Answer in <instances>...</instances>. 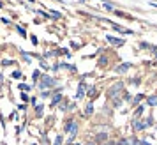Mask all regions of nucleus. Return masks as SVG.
Instances as JSON below:
<instances>
[{
    "instance_id": "4",
    "label": "nucleus",
    "mask_w": 157,
    "mask_h": 145,
    "mask_svg": "<svg viewBox=\"0 0 157 145\" xmlns=\"http://www.w3.org/2000/svg\"><path fill=\"white\" fill-rule=\"evenodd\" d=\"M120 88H122V85H120V83H117V85H115V88H111V90H109V94H111V96L117 94V90H120Z\"/></svg>"
},
{
    "instance_id": "12",
    "label": "nucleus",
    "mask_w": 157,
    "mask_h": 145,
    "mask_svg": "<svg viewBox=\"0 0 157 145\" xmlns=\"http://www.w3.org/2000/svg\"><path fill=\"white\" fill-rule=\"evenodd\" d=\"M102 145H108V143H102Z\"/></svg>"
},
{
    "instance_id": "11",
    "label": "nucleus",
    "mask_w": 157,
    "mask_h": 145,
    "mask_svg": "<svg viewBox=\"0 0 157 145\" xmlns=\"http://www.w3.org/2000/svg\"><path fill=\"white\" fill-rule=\"evenodd\" d=\"M74 145H79V143H74Z\"/></svg>"
},
{
    "instance_id": "2",
    "label": "nucleus",
    "mask_w": 157,
    "mask_h": 145,
    "mask_svg": "<svg viewBox=\"0 0 157 145\" xmlns=\"http://www.w3.org/2000/svg\"><path fill=\"white\" fill-rule=\"evenodd\" d=\"M108 41H109V43H113L115 46H122V44H124L122 39H117V37H111V36H108Z\"/></svg>"
},
{
    "instance_id": "7",
    "label": "nucleus",
    "mask_w": 157,
    "mask_h": 145,
    "mask_svg": "<svg viewBox=\"0 0 157 145\" xmlns=\"http://www.w3.org/2000/svg\"><path fill=\"white\" fill-rule=\"evenodd\" d=\"M148 104H157V99H155V97H150V99H148Z\"/></svg>"
},
{
    "instance_id": "9",
    "label": "nucleus",
    "mask_w": 157,
    "mask_h": 145,
    "mask_svg": "<svg viewBox=\"0 0 157 145\" xmlns=\"http://www.w3.org/2000/svg\"><path fill=\"white\" fill-rule=\"evenodd\" d=\"M92 104H88V108H86V113H88V115H90V113H92Z\"/></svg>"
},
{
    "instance_id": "8",
    "label": "nucleus",
    "mask_w": 157,
    "mask_h": 145,
    "mask_svg": "<svg viewBox=\"0 0 157 145\" xmlns=\"http://www.w3.org/2000/svg\"><path fill=\"white\" fill-rule=\"evenodd\" d=\"M20 76H21V72H20V71H14V72H13V78H20Z\"/></svg>"
},
{
    "instance_id": "3",
    "label": "nucleus",
    "mask_w": 157,
    "mask_h": 145,
    "mask_svg": "<svg viewBox=\"0 0 157 145\" xmlns=\"http://www.w3.org/2000/svg\"><path fill=\"white\" fill-rule=\"evenodd\" d=\"M129 67H131V64H122L120 67H117V72H124V71H127Z\"/></svg>"
},
{
    "instance_id": "5",
    "label": "nucleus",
    "mask_w": 157,
    "mask_h": 145,
    "mask_svg": "<svg viewBox=\"0 0 157 145\" xmlns=\"http://www.w3.org/2000/svg\"><path fill=\"white\" fill-rule=\"evenodd\" d=\"M60 99H62V96L58 94V96H55V97H53V104H57L58 101H60Z\"/></svg>"
},
{
    "instance_id": "1",
    "label": "nucleus",
    "mask_w": 157,
    "mask_h": 145,
    "mask_svg": "<svg viewBox=\"0 0 157 145\" xmlns=\"http://www.w3.org/2000/svg\"><path fill=\"white\" fill-rule=\"evenodd\" d=\"M55 81H53V78H50V76H43V80H41V83H39V87L41 88H48L51 87Z\"/></svg>"
},
{
    "instance_id": "10",
    "label": "nucleus",
    "mask_w": 157,
    "mask_h": 145,
    "mask_svg": "<svg viewBox=\"0 0 157 145\" xmlns=\"http://www.w3.org/2000/svg\"><path fill=\"white\" fill-rule=\"evenodd\" d=\"M120 145H129V140H122Z\"/></svg>"
},
{
    "instance_id": "6",
    "label": "nucleus",
    "mask_w": 157,
    "mask_h": 145,
    "mask_svg": "<svg viewBox=\"0 0 157 145\" xmlns=\"http://www.w3.org/2000/svg\"><path fill=\"white\" fill-rule=\"evenodd\" d=\"M53 145H62V136H57V140H55Z\"/></svg>"
}]
</instances>
